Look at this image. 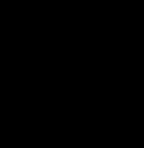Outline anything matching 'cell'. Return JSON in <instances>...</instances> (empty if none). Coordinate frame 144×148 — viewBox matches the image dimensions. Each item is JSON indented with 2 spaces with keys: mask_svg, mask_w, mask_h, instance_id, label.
Returning <instances> with one entry per match:
<instances>
[]
</instances>
